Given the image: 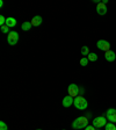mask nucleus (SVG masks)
<instances>
[{
  "label": "nucleus",
  "instance_id": "f257e3e1",
  "mask_svg": "<svg viewBox=\"0 0 116 130\" xmlns=\"http://www.w3.org/2000/svg\"><path fill=\"white\" fill-rule=\"evenodd\" d=\"M74 107L79 110H85V109L88 107V102L87 100L85 99L84 96H81V95H78V96L74 98V102H73Z\"/></svg>",
  "mask_w": 116,
  "mask_h": 130
},
{
  "label": "nucleus",
  "instance_id": "f03ea898",
  "mask_svg": "<svg viewBox=\"0 0 116 130\" xmlns=\"http://www.w3.org/2000/svg\"><path fill=\"white\" fill-rule=\"evenodd\" d=\"M88 125V120L86 116H80L77 117L72 123V128L73 129H84Z\"/></svg>",
  "mask_w": 116,
  "mask_h": 130
},
{
  "label": "nucleus",
  "instance_id": "7ed1b4c3",
  "mask_svg": "<svg viewBox=\"0 0 116 130\" xmlns=\"http://www.w3.org/2000/svg\"><path fill=\"white\" fill-rule=\"evenodd\" d=\"M106 124H107V117L106 116H99L93 120V127L96 129H100V128L105 127Z\"/></svg>",
  "mask_w": 116,
  "mask_h": 130
},
{
  "label": "nucleus",
  "instance_id": "20e7f679",
  "mask_svg": "<svg viewBox=\"0 0 116 130\" xmlns=\"http://www.w3.org/2000/svg\"><path fill=\"white\" fill-rule=\"evenodd\" d=\"M96 46H97V49H100L101 51H105V52L110 50V43L106 40H99L96 42Z\"/></svg>",
  "mask_w": 116,
  "mask_h": 130
},
{
  "label": "nucleus",
  "instance_id": "39448f33",
  "mask_svg": "<svg viewBox=\"0 0 116 130\" xmlns=\"http://www.w3.org/2000/svg\"><path fill=\"white\" fill-rule=\"evenodd\" d=\"M7 42L9 45H15L19 42V34L16 31H11L7 36Z\"/></svg>",
  "mask_w": 116,
  "mask_h": 130
},
{
  "label": "nucleus",
  "instance_id": "423d86ee",
  "mask_svg": "<svg viewBox=\"0 0 116 130\" xmlns=\"http://www.w3.org/2000/svg\"><path fill=\"white\" fill-rule=\"evenodd\" d=\"M68 93H69V95H71L72 98H76L80 94V89H79V87L77 86L76 84H70L68 87Z\"/></svg>",
  "mask_w": 116,
  "mask_h": 130
},
{
  "label": "nucleus",
  "instance_id": "0eeeda50",
  "mask_svg": "<svg viewBox=\"0 0 116 130\" xmlns=\"http://www.w3.org/2000/svg\"><path fill=\"white\" fill-rule=\"evenodd\" d=\"M106 117L108 121H110L111 123H116V109L115 108H109L106 113Z\"/></svg>",
  "mask_w": 116,
  "mask_h": 130
},
{
  "label": "nucleus",
  "instance_id": "6e6552de",
  "mask_svg": "<svg viewBox=\"0 0 116 130\" xmlns=\"http://www.w3.org/2000/svg\"><path fill=\"white\" fill-rule=\"evenodd\" d=\"M73 102H74V100H73V98L71 95H66V96L63 98V107H65V108L71 107Z\"/></svg>",
  "mask_w": 116,
  "mask_h": 130
},
{
  "label": "nucleus",
  "instance_id": "1a4fd4ad",
  "mask_svg": "<svg viewBox=\"0 0 116 130\" xmlns=\"http://www.w3.org/2000/svg\"><path fill=\"white\" fill-rule=\"evenodd\" d=\"M96 13L99 14V15H106V14H107V6H106L105 4H102V3L97 4Z\"/></svg>",
  "mask_w": 116,
  "mask_h": 130
},
{
  "label": "nucleus",
  "instance_id": "9d476101",
  "mask_svg": "<svg viewBox=\"0 0 116 130\" xmlns=\"http://www.w3.org/2000/svg\"><path fill=\"white\" fill-rule=\"evenodd\" d=\"M31 24L34 26V27H38V26H41L42 24V22H43V19H42V16L41 15H35L34 18L31 19Z\"/></svg>",
  "mask_w": 116,
  "mask_h": 130
},
{
  "label": "nucleus",
  "instance_id": "9b49d317",
  "mask_svg": "<svg viewBox=\"0 0 116 130\" xmlns=\"http://www.w3.org/2000/svg\"><path fill=\"white\" fill-rule=\"evenodd\" d=\"M105 58L107 62H114L116 59V54L114 51H111V50H109V51L105 52Z\"/></svg>",
  "mask_w": 116,
  "mask_h": 130
},
{
  "label": "nucleus",
  "instance_id": "f8f14e48",
  "mask_svg": "<svg viewBox=\"0 0 116 130\" xmlns=\"http://www.w3.org/2000/svg\"><path fill=\"white\" fill-rule=\"evenodd\" d=\"M6 26L9 28H14L16 26V19H14V18H7L6 19Z\"/></svg>",
  "mask_w": 116,
  "mask_h": 130
},
{
  "label": "nucleus",
  "instance_id": "ddd939ff",
  "mask_svg": "<svg viewBox=\"0 0 116 130\" xmlns=\"http://www.w3.org/2000/svg\"><path fill=\"white\" fill-rule=\"evenodd\" d=\"M31 27H32L31 22H28V21H26V22H23V23H22V26H21V29H22V30H24V31H28V30H30V29H31Z\"/></svg>",
  "mask_w": 116,
  "mask_h": 130
},
{
  "label": "nucleus",
  "instance_id": "4468645a",
  "mask_svg": "<svg viewBox=\"0 0 116 130\" xmlns=\"http://www.w3.org/2000/svg\"><path fill=\"white\" fill-rule=\"evenodd\" d=\"M87 58H88L89 62H96L97 60V55L95 54V52H89L88 56H87Z\"/></svg>",
  "mask_w": 116,
  "mask_h": 130
},
{
  "label": "nucleus",
  "instance_id": "2eb2a0df",
  "mask_svg": "<svg viewBox=\"0 0 116 130\" xmlns=\"http://www.w3.org/2000/svg\"><path fill=\"white\" fill-rule=\"evenodd\" d=\"M106 127V130H116V125L111 122H107V124L105 125Z\"/></svg>",
  "mask_w": 116,
  "mask_h": 130
},
{
  "label": "nucleus",
  "instance_id": "dca6fc26",
  "mask_svg": "<svg viewBox=\"0 0 116 130\" xmlns=\"http://www.w3.org/2000/svg\"><path fill=\"white\" fill-rule=\"evenodd\" d=\"M88 54H89V49H88V46H82L81 48V55L82 56H88Z\"/></svg>",
  "mask_w": 116,
  "mask_h": 130
},
{
  "label": "nucleus",
  "instance_id": "f3484780",
  "mask_svg": "<svg viewBox=\"0 0 116 130\" xmlns=\"http://www.w3.org/2000/svg\"><path fill=\"white\" fill-rule=\"evenodd\" d=\"M88 58H87V57H82V58H81L80 59V65L81 66H87V64H88Z\"/></svg>",
  "mask_w": 116,
  "mask_h": 130
},
{
  "label": "nucleus",
  "instance_id": "a211bd4d",
  "mask_svg": "<svg viewBox=\"0 0 116 130\" xmlns=\"http://www.w3.org/2000/svg\"><path fill=\"white\" fill-rule=\"evenodd\" d=\"M0 130H8V127L4 121H0Z\"/></svg>",
  "mask_w": 116,
  "mask_h": 130
},
{
  "label": "nucleus",
  "instance_id": "6ab92c4d",
  "mask_svg": "<svg viewBox=\"0 0 116 130\" xmlns=\"http://www.w3.org/2000/svg\"><path fill=\"white\" fill-rule=\"evenodd\" d=\"M0 28H1V31H3L4 34H7V32L9 34V32H11V31H9V27H7L6 24H5V26H3V27H0Z\"/></svg>",
  "mask_w": 116,
  "mask_h": 130
},
{
  "label": "nucleus",
  "instance_id": "aec40b11",
  "mask_svg": "<svg viewBox=\"0 0 116 130\" xmlns=\"http://www.w3.org/2000/svg\"><path fill=\"white\" fill-rule=\"evenodd\" d=\"M6 24V18L4 15H0V27H3Z\"/></svg>",
  "mask_w": 116,
  "mask_h": 130
},
{
  "label": "nucleus",
  "instance_id": "412c9836",
  "mask_svg": "<svg viewBox=\"0 0 116 130\" xmlns=\"http://www.w3.org/2000/svg\"><path fill=\"white\" fill-rule=\"evenodd\" d=\"M85 130H96V128H94L93 125H87V127L85 128Z\"/></svg>",
  "mask_w": 116,
  "mask_h": 130
},
{
  "label": "nucleus",
  "instance_id": "4be33fe9",
  "mask_svg": "<svg viewBox=\"0 0 116 130\" xmlns=\"http://www.w3.org/2000/svg\"><path fill=\"white\" fill-rule=\"evenodd\" d=\"M102 4H105V5H107V4H108V0H103V1H102Z\"/></svg>",
  "mask_w": 116,
  "mask_h": 130
},
{
  "label": "nucleus",
  "instance_id": "5701e85b",
  "mask_svg": "<svg viewBox=\"0 0 116 130\" xmlns=\"http://www.w3.org/2000/svg\"><path fill=\"white\" fill-rule=\"evenodd\" d=\"M3 6H4V1L1 0V1H0V7H3Z\"/></svg>",
  "mask_w": 116,
  "mask_h": 130
},
{
  "label": "nucleus",
  "instance_id": "b1692460",
  "mask_svg": "<svg viewBox=\"0 0 116 130\" xmlns=\"http://www.w3.org/2000/svg\"><path fill=\"white\" fill-rule=\"evenodd\" d=\"M37 130H41V129H37Z\"/></svg>",
  "mask_w": 116,
  "mask_h": 130
}]
</instances>
